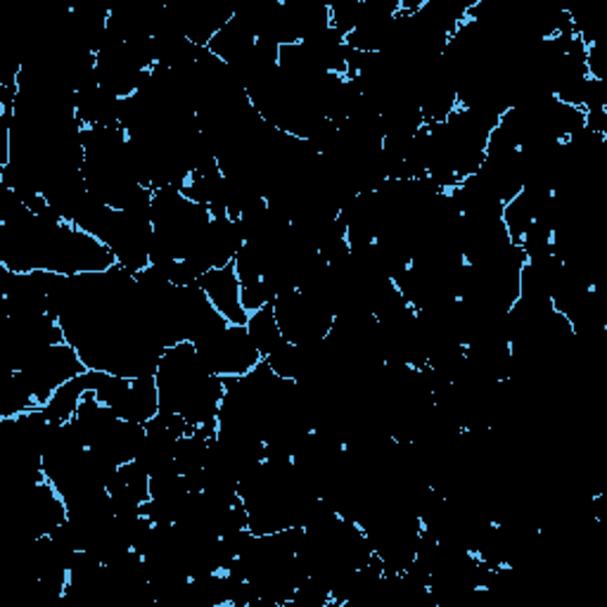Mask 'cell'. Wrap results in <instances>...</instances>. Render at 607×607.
Listing matches in <instances>:
<instances>
[{
  "mask_svg": "<svg viewBox=\"0 0 607 607\" xmlns=\"http://www.w3.org/2000/svg\"><path fill=\"white\" fill-rule=\"evenodd\" d=\"M197 285L202 292L207 294L214 308L230 323V325H247L249 314L242 306V288H240V278L236 269L224 267V269H212L207 273H202Z\"/></svg>",
  "mask_w": 607,
  "mask_h": 607,
  "instance_id": "1",
  "label": "cell"
},
{
  "mask_svg": "<svg viewBox=\"0 0 607 607\" xmlns=\"http://www.w3.org/2000/svg\"><path fill=\"white\" fill-rule=\"evenodd\" d=\"M247 333L249 337H252V342L257 345V349L261 351L263 359L267 356L278 349L280 345H283V333H280L278 328V321L273 316V306H263L259 311H254V314H249L247 318Z\"/></svg>",
  "mask_w": 607,
  "mask_h": 607,
  "instance_id": "2",
  "label": "cell"
}]
</instances>
